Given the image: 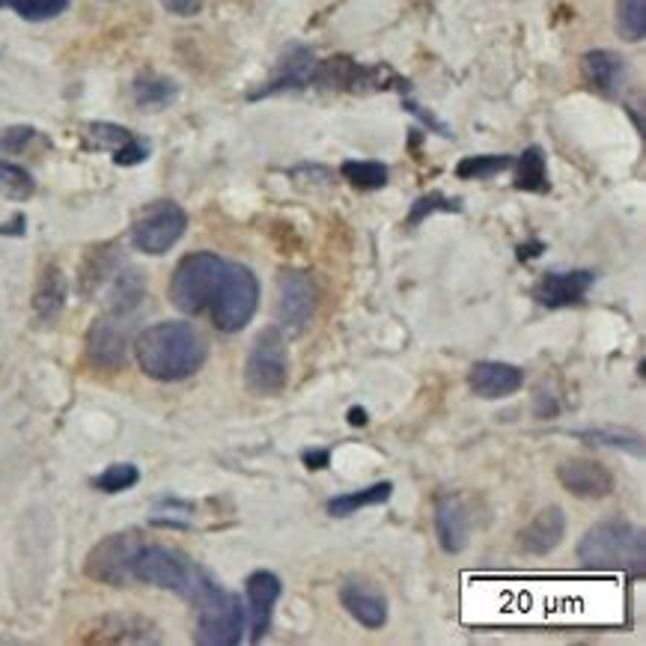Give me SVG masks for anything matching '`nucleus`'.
<instances>
[{
	"label": "nucleus",
	"mask_w": 646,
	"mask_h": 646,
	"mask_svg": "<svg viewBox=\"0 0 646 646\" xmlns=\"http://www.w3.org/2000/svg\"><path fill=\"white\" fill-rule=\"evenodd\" d=\"M39 132L31 125H10V129H0V153L7 156H19L27 146L34 144Z\"/></svg>",
	"instance_id": "34"
},
{
	"label": "nucleus",
	"mask_w": 646,
	"mask_h": 646,
	"mask_svg": "<svg viewBox=\"0 0 646 646\" xmlns=\"http://www.w3.org/2000/svg\"><path fill=\"white\" fill-rule=\"evenodd\" d=\"M390 495H393V483L385 479V483H373L367 489H357L349 491V495H337L328 501V515H334V519H349V515L361 513V510H367V507H381V503L390 501Z\"/></svg>",
	"instance_id": "23"
},
{
	"label": "nucleus",
	"mask_w": 646,
	"mask_h": 646,
	"mask_svg": "<svg viewBox=\"0 0 646 646\" xmlns=\"http://www.w3.org/2000/svg\"><path fill=\"white\" fill-rule=\"evenodd\" d=\"M134 310H108L87 331V355L101 369H120L129 357Z\"/></svg>",
	"instance_id": "10"
},
{
	"label": "nucleus",
	"mask_w": 646,
	"mask_h": 646,
	"mask_svg": "<svg viewBox=\"0 0 646 646\" xmlns=\"http://www.w3.org/2000/svg\"><path fill=\"white\" fill-rule=\"evenodd\" d=\"M543 251H546V245H543V242H527V245H519V259H522V263H527V259L539 257Z\"/></svg>",
	"instance_id": "40"
},
{
	"label": "nucleus",
	"mask_w": 646,
	"mask_h": 646,
	"mask_svg": "<svg viewBox=\"0 0 646 646\" xmlns=\"http://www.w3.org/2000/svg\"><path fill=\"white\" fill-rule=\"evenodd\" d=\"M137 134L123 129V125H113V123H89L87 125V141L96 149H108L111 156H117L120 149L132 144Z\"/></svg>",
	"instance_id": "32"
},
{
	"label": "nucleus",
	"mask_w": 646,
	"mask_h": 646,
	"mask_svg": "<svg viewBox=\"0 0 646 646\" xmlns=\"http://www.w3.org/2000/svg\"><path fill=\"white\" fill-rule=\"evenodd\" d=\"M134 355L149 379L182 381L200 373L209 343L191 322H156L137 334Z\"/></svg>",
	"instance_id": "1"
},
{
	"label": "nucleus",
	"mask_w": 646,
	"mask_h": 646,
	"mask_svg": "<svg viewBox=\"0 0 646 646\" xmlns=\"http://www.w3.org/2000/svg\"><path fill=\"white\" fill-rule=\"evenodd\" d=\"M161 7L179 15V19H191L203 10V0H161Z\"/></svg>",
	"instance_id": "37"
},
{
	"label": "nucleus",
	"mask_w": 646,
	"mask_h": 646,
	"mask_svg": "<svg viewBox=\"0 0 646 646\" xmlns=\"http://www.w3.org/2000/svg\"><path fill=\"white\" fill-rule=\"evenodd\" d=\"M578 438H587V444H608V447H623L629 453L641 456L644 453V444L641 438L635 435H617V432H602V429H587V432H575Z\"/></svg>",
	"instance_id": "35"
},
{
	"label": "nucleus",
	"mask_w": 646,
	"mask_h": 646,
	"mask_svg": "<svg viewBox=\"0 0 646 646\" xmlns=\"http://www.w3.org/2000/svg\"><path fill=\"white\" fill-rule=\"evenodd\" d=\"M188 230V215L173 200H156L141 209L132 223V245L146 257H161Z\"/></svg>",
	"instance_id": "6"
},
{
	"label": "nucleus",
	"mask_w": 646,
	"mask_h": 646,
	"mask_svg": "<svg viewBox=\"0 0 646 646\" xmlns=\"http://www.w3.org/2000/svg\"><path fill=\"white\" fill-rule=\"evenodd\" d=\"M302 462L307 471H322L331 462V450H304Z\"/></svg>",
	"instance_id": "38"
},
{
	"label": "nucleus",
	"mask_w": 646,
	"mask_h": 646,
	"mask_svg": "<svg viewBox=\"0 0 646 646\" xmlns=\"http://www.w3.org/2000/svg\"><path fill=\"white\" fill-rule=\"evenodd\" d=\"M200 563L185 558L176 548L141 546L137 558H134L132 575L134 581H144L149 587H161V590L185 596L194 578L200 575Z\"/></svg>",
	"instance_id": "7"
},
{
	"label": "nucleus",
	"mask_w": 646,
	"mask_h": 646,
	"mask_svg": "<svg viewBox=\"0 0 646 646\" xmlns=\"http://www.w3.org/2000/svg\"><path fill=\"white\" fill-rule=\"evenodd\" d=\"M316 57L310 48L304 45H292L283 51V57L278 60V66L271 72L266 87H259L257 93H251V99H263V96H275L283 89H304L307 84H313V72H316Z\"/></svg>",
	"instance_id": "15"
},
{
	"label": "nucleus",
	"mask_w": 646,
	"mask_h": 646,
	"mask_svg": "<svg viewBox=\"0 0 646 646\" xmlns=\"http://www.w3.org/2000/svg\"><path fill=\"white\" fill-rule=\"evenodd\" d=\"M345 420H349L352 426H367V420H369L367 409H357V405L355 409H349V417H345Z\"/></svg>",
	"instance_id": "41"
},
{
	"label": "nucleus",
	"mask_w": 646,
	"mask_h": 646,
	"mask_svg": "<svg viewBox=\"0 0 646 646\" xmlns=\"http://www.w3.org/2000/svg\"><path fill=\"white\" fill-rule=\"evenodd\" d=\"M513 168L510 156H468L456 164L459 179H491Z\"/></svg>",
	"instance_id": "31"
},
{
	"label": "nucleus",
	"mask_w": 646,
	"mask_h": 646,
	"mask_svg": "<svg viewBox=\"0 0 646 646\" xmlns=\"http://www.w3.org/2000/svg\"><path fill=\"white\" fill-rule=\"evenodd\" d=\"M563 536H566V513L560 507H548L543 513H536L534 522L519 534V546L534 558H546L563 543Z\"/></svg>",
	"instance_id": "19"
},
{
	"label": "nucleus",
	"mask_w": 646,
	"mask_h": 646,
	"mask_svg": "<svg viewBox=\"0 0 646 646\" xmlns=\"http://www.w3.org/2000/svg\"><path fill=\"white\" fill-rule=\"evenodd\" d=\"M176 84L164 75H141V78L132 84V96L137 108L144 111H161L168 108L170 101L176 99Z\"/></svg>",
	"instance_id": "25"
},
{
	"label": "nucleus",
	"mask_w": 646,
	"mask_h": 646,
	"mask_svg": "<svg viewBox=\"0 0 646 646\" xmlns=\"http://www.w3.org/2000/svg\"><path fill=\"white\" fill-rule=\"evenodd\" d=\"M558 479L569 495L584 501H602L613 491L611 471L590 459H566L563 465H558Z\"/></svg>",
	"instance_id": "14"
},
{
	"label": "nucleus",
	"mask_w": 646,
	"mask_h": 646,
	"mask_svg": "<svg viewBox=\"0 0 646 646\" xmlns=\"http://www.w3.org/2000/svg\"><path fill=\"white\" fill-rule=\"evenodd\" d=\"M223 266H227V259H221L212 251H197V254L179 259L173 278H170L173 307L185 316H200L203 310H209L218 283H221Z\"/></svg>",
	"instance_id": "3"
},
{
	"label": "nucleus",
	"mask_w": 646,
	"mask_h": 646,
	"mask_svg": "<svg viewBox=\"0 0 646 646\" xmlns=\"http://www.w3.org/2000/svg\"><path fill=\"white\" fill-rule=\"evenodd\" d=\"M581 75L593 89H599L605 96H617L625 84V63L623 57L596 48L581 57Z\"/></svg>",
	"instance_id": "20"
},
{
	"label": "nucleus",
	"mask_w": 646,
	"mask_h": 646,
	"mask_svg": "<svg viewBox=\"0 0 646 646\" xmlns=\"http://www.w3.org/2000/svg\"><path fill=\"white\" fill-rule=\"evenodd\" d=\"M69 298V280L60 266H48L42 271V278L36 283L34 292V310L42 322H54L57 316L63 313Z\"/></svg>",
	"instance_id": "22"
},
{
	"label": "nucleus",
	"mask_w": 646,
	"mask_h": 646,
	"mask_svg": "<svg viewBox=\"0 0 646 646\" xmlns=\"http://www.w3.org/2000/svg\"><path fill=\"white\" fill-rule=\"evenodd\" d=\"M316 313V283L307 271L283 268L278 278V322L298 334Z\"/></svg>",
	"instance_id": "11"
},
{
	"label": "nucleus",
	"mask_w": 646,
	"mask_h": 646,
	"mask_svg": "<svg viewBox=\"0 0 646 646\" xmlns=\"http://www.w3.org/2000/svg\"><path fill=\"white\" fill-rule=\"evenodd\" d=\"M438 212H462V203L450 200V197L438 194V191L424 194V197H417V200L412 203V212L405 218V227H417V223H424L426 218H432V215Z\"/></svg>",
	"instance_id": "33"
},
{
	"label": "nucleus",
	"mask_w": 646,
	"mask_h": 646,
	"mask_svg": "<svg viewBox=\"0 0 646 646\" xmlns=\"http://www.w3.org/2000/svg\"><path fill=\"white\" fill-rule=\"evenodd\" d=\"M402 105H405V108H409V111H412V113H417V117H420V120H424L426 125H432V129H435V132H438V134H444V137H447V134H450V132H447V129H444V125H441V123H438V120H435L432 113H426L424 108H420V105H414L412 99H402Z\"/></svg>",
	"instance_id": "39"
},
{
	"label": "nucleus",
	"mask_w": 646,
	"mask_h": 646,
	"mask_svg": "<svg viewBox=\"0 0 646 646\" xmlns=\"http://www.w3.org/2000/svg\"><path fill=\"white\" fill-rule=\"evenodd\" d=\"M578 560L584 569H596V572H632L641 575L646 560V539L644 531L635 527L632 522H611L593 524L578 543Z\"/></svg>",
	"instance_id": "2"
},
{
	"label": "nucleus",
	"mask_w": 646,
	"mask_h": 646,
	"mask_svg": "<svg viewBox=\"0 0 646 646\" xmlns=\"http://www.w3.org/2000/svg\"><path fill=\"white\" fill-rule=\"evenodd\" d=\"M158 629L149 620L141 617H129V613H111L101 617L96 623V635H89L87 641H99V644H156Z\"/></svg>",
	"instance_id": "21"
},
{
	"label": "nucleus",
	"mask_w": 646,
	"mask_h": 646,
	"mask_svg": "<svg viewBox=\"0 0 646 646\" xmlns=\"http://www.w3.org/2000/svg\"><path fill=\"white\" fill-rule=\"evenodd\" d=\"M146 158H149V144L141 141V137H134L132 144L113 156V164H120V168H134V164H141V161H146Z\"/></svg>",
	"instance_id": "36"
},
{
	"label": "nucleus",
	"mask_w": 646,
	"mask_h": 646,
	"mask_svg": "<svg viewBox=\"0 0 646 646\" xmlns=\"http://www.w3.org/2000/svg\"><path fill=\"white\" fill-rule=\"evenodd\" d=\"M0 7H7L27 22H51L69 10V0H0Z\"/></svg>",
	"instance_id": "29"
},
{
	"label": "nucleus",
	"mask_w": 646,
	"mask_h": 646,
	"mask_svg": "<svg viewBox=\"0 0 646 646\" xmlns=\"http://www.w3.org/2000/svg\"><path fill=\"white\" fill-rule=\"evenodd\" d=\"M340 602L352 617H355L357 623L369 629V632H376L381 625L388 623V599H385V593L376 587V584H369L364 578H349L340 587Z\"/></svg>",
	"instance_id": "16"
},
{
	"label": "nucleus",
	"mask_w": 646,
	"mask_h": 646,
	"mask_svg": "<svg viewBox=\"0 0 646 646\" xmlns=\"http://www.w3.org/2000/svg\"><path fill=\"white\" fill-rule=\"evenodd\" d=\"M515 188L531 191V194H548V188H551L546 153L539 146H527L522 158L515 161Z\"/></svg>",
	"instance_id": "24"
},
{
	"label": "nucleus",
	"mask_w": 646,
	"mask_h": 646,
	"mask_svg": "<svg viewBox=\"0 0 646 646\" xmlns=\"http://www.w3.org/2000/svg\"><path fill=\"white\" fill-rule=\"evenodd\" d=\"M36 191L34 176L12 161H0V197L7 200H31Z\"/></svg>",
	"instance_id": "28"
},
{
	"label": "nucleus",
	"mask_w": 646,
	"mask_h": 646,
	"mask_svg": "<svg viewBox=\"0 0 646 646\" xmlns=\"http://www.w3.org/2000/svg\"><path fill=\"white\" fill-rule=\"evenodd\" d=\"M435 536H438V543L447 554H462L468 548L471 519L462 498H453V495L438 498V503H435Z\"/></svg>",
	"instance_id": "18"
},
{
	"label": "nucleus",
	"mask_w": 646,
	"mask_h": 646,
	"mask_svg": "<svg viewBox=\"0 0 646 646\" xmlns=\"http://www.w3.org/2000/svg\"><path fill=\"white\" fill-rule=\"evenodd\" d=\"M259 307V280L242 263H227L223 266L221 283L215 292L209 313H212L215 328L221 334H239L247 322L254 319Z\"/></svg>",
	"instance_id": "4"
},
{
	"label": "nucleus",
	"mask_w": 646,
	"mask_h": 646,
	"mask_svg": "<svg viewBox=\"0 0 646 646\" xmlns=\"http://www.w3.org/2000/svg\"><path fill=\"white\" fill-rule=\"evenodd\" d=\"M283 584L275 572L257 569L251 572L245 581V611H247V632H251V644H259L271 629V613L278 605Z\"/></svg>",
	"instance_id": "12"
},
{
	"label": "nucleus",
	"mask_w": 646,
	"mask_h": 646,
	"mask_svg": "<svg viewBox=\"0 0 646 646\" xmlns=\"http://www.w3.org/2000/svg\"><path fill=\"white\" fill-rule=\"evenodd\" d=\"M596 283V275L581 268V271H548L536 280L534 298L548 310H563L572 304H581L587 298V292Z\"/></svg>",
	"instance_id": "13"
},
{
	"label": "nucleus",
	"mask_w": 646,
	"mask_h": 646,
	"mask_svg": "<svg viewBox=\"0 0 646 646\" xmlns=\"http://www.w3.org/2000/svg\"><path fill=\"white\" fill-rule=\"evenodd\" d=\"M141 483V471L129 465V462H117V465H108L101 471L99 477L93 479V486L105 495H120V491L134 489Z\"/></svg>",
	"instance_id": "30"
},
{
	"label": "nucleus",
	"mask_w": 646,
	"mask_h": 646,
	"mask_svg": "<svg viewBox=\"0 0 646 646\" xmlns=\"http://www.w3.org/2000/svg\"><path fill=\"white\" fill-rule=\"evenodd\" d=\"M617 34L625 42H641L646 36V0H617Z\"/></svg>",
	"instance_id": "27"
},
{
	"label": "nucleus",
	"mask_w": 646,
	"mask_h": 646,
	"mask_svg": "<svg viewBox=\"0 0 646 646\" xmlns=\"http://www.w3.org/2000/svg\"><path fill=\"white\" fill-rule=\"evenodd\" d=\"M245 385L254 397H280L290 385V352L280 328H263L245 364Z\"/></svg>",
	"instance_id": "5"
},
{
	"label": "nucleus",
	"mask_w": 646,
	"mask_h": 646,
	"mask_svg": "<svg viewBox=\"0 0 646 646\" xmlns=\"http://www.w3.org/2000/svg\"><path fill=\"white\" fill-rule=\"evenodd\" d=\"M197 632L194 641L200 646H235L242 644L247 629L245 602L230 590H221L212 602L197 608Z\"/></svg>",
	"instance_id": "8"
},
{
	"label": "nucleus",
	"mask_w": 646,
	"mask_h": 646,
	"mask_svg": "<svg viewBox=\"0 0 646 646\" xmlns=\"http://www.w3.org/2000/svg\"><path fill=\"white\" fill-rule=\"evenodd\" d=\"M141 546H144V539L132 531L105 536L99 546H93V551L87 554V563H84L87 578L108 584V587H125L129 581H134L132 566Z\"/></svg>",
	"instance_id": "9"
},
{
	"label": "nucleus",
	"mask_w": 646,
	"mask_h": 646,
	"mask_svg": "<svg viewBox=\"0 0 646 646\" xmlns=\"http://www.w3.org/2000/svg\"><path fill=\"white\" fill-rule=\"evenodd\" d=\"M340 173L357 191H379L388 185V168L381 161H345Z\"/></svg>",
	"instance_id": "26"
},
{
	"label": "nucleus",
	"mask_w": 646,
	"mask_h": 646,
	"mask_svg": "<svg viewBox=\"0 0 646 646\" xmlns=\"http://www.w3.org/2000/svg\"><path fill=\"white\" fill-rule=\"evenodd\" d=\"M524 385V373L515 364L503 361H479L468 373V388L479 400H507L519 393Z\"/></svg>",
	"instance_id": "17"
}]
</instances>
